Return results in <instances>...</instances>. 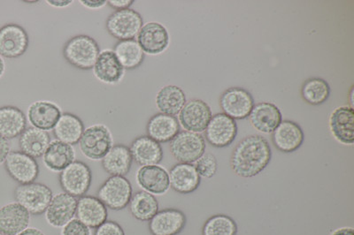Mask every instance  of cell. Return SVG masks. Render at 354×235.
<instances>
[{"mask_svg":"<svg viewBox=\"0 0 354 235\" xmlns=\"http://www.w3.org/2000/svg\"><path fill=\"white\" fill-rule=\"evenodd\" d=\"M250 122L258 131L264 134H271L274 132L281 122H282V113L276 104L262 102L254 104L249 115Z\"/></svg>","mask_w":354,"mask_h":235,"instance_id":"23","label":"cell"},{"mask_svg":"<svg viewBox=\"0 0 354 235\" xmlns=\"http://www.w3.org/2000/svg\"><path fill=\"white\" fill-rule=\"evenodd\" d=\"M62 114L59 107L52 102L37 101L28 107L27 117L33 128L48 132L55 129Z\"/></svg>","mask_w":354,"mask_h":235,"instance_id":"20","label":"cell"},{"mask_svg":"<svg viewBox=\"0 0 354 235\" xmlns=\"http://www.w3.org/2000/svg\"><path fill=\"white\" fill-rule=\"evenodd\" d=\"M18 235H44L42 231L37 229V228L30 227L26 228L24 231Z\"/></svg>","mask_w":354,"mask_h":235,"instance_id":"46","label":"cell"},{"mask_svg":"<svg viewBox=\"0 0 354 235\" xmlns=\"http://www.w3.org/2000/svg\"><path fill=\"white\" fill-rule=\"evenodd\" d=\"M147 135L159 144L171 142L180 132L178 120L175 116L157 113L151 117L147 126Z\"/></svg>","mask_w":354,"mask_h":235,"instance_id":"27","label":"cell"},{"mask_svg":"<svg viewBox=\"0 0 354 235\" xmlns=\"http://www.w3.org/2000/svg\"><path fill=\"white\" fill-rule=\"evenodd\" d=\"M53 198V194L50 187L41 183L24 184L15 190L17 203L34 216L44 214Z\"/></svg>","mask_w":354,"mask_h":235,"instance_id":"4","label":"cell"},{"mask_svg":"<svg viewBox=\"0 0 354 235\" xmlns=\"http://www.w3.org/2000/svg\"><path fill=\"white\" fill-rule=\"evenodd\" d=\"M28 43L27 31L20 25L9 24L0 28V56L19 58L26 53Z\"/></svg>","mask_w":354,"mask_h":235,"instance_id":"12","label":"cell"},{"mask_svg":"<svg viewBox=\"0 0 354 235\" xmlns=\"http://www.w3.org/2000/svg\"><path fill=\"white\" fill-rule=\"evenodd\" d=\"M5 69H6V66H5L4 60H3V59L1 58V56H0V77H1V76L3 75H4Z\"/></svg>","mask_w":354,"mask_h":235,"instance_id":"47","label":"cell"},{"mask_svg":"<svg viewBox=\"0 0 354 235\" xmlns=\"http://www.w3.org/2000/svg\"><path fill=\"white\" fill-rule=\"evenodd\" d=\"M271 158V147L267 140L261 135H249L234 149L230 167L239 177L252 178L270 164Z\"/></svg>","mask_w":354,"mask_h":235,"instance_id":"1","label":"cell"},{"mask_svg":"<svg viewBox=\"0 0 354 235\" xmlns=\"http://www.w3.org/2000/svg\"><path fill=\"white\" fill-rule=\"evenodd\" d=\"M138 43L145 53L158 55L169 47V35L159 22H148L139 31Z\"/></svg>","mask_w":354,"mask_h":235,"instance_id":"15","label":"cell"},{"mask_svg":"<svg viewBox=\"0 0 354 235\" xmlns=\"http://www.w3.org/2000/svg\"><path fill=\"white\" fill-rule=\"evenodd\" d=\"M132 186L123 176H111L99 190V199L111 209L121 211L129 205L132 198Z\"/></svg>","mask_w":354,"mask_h":235,"instance_id":"7","label":"cell"},{"mask_svg":"<svg viewBox=\"0 0 354 235\" xmlns=\"http://www.w3.org/2000/svg\"><path fill=\"white\" fill-rule=\"evenodd\" d=\"M113 52L124 69L138 68L144 62V50L135 39L119 41Z\"/></svg>","mask_w":354,"mask_h":235,"instance_id":"35","label":"cell"},{"mask_svg":"<svg viewBox=\"0 0 354 235\" xmlns=\"http://www.w3.org/2000/svg\"><path fill=\"white\" fill-rule=\"evenodd\" d=\"M26 116L15 106L0 107V135L6 140L18 138L26 129Z\"/></svg>","mask_w":354,"mask_h":235,"instance_id":"30","label":"cell"},{"mask_svg":"<svg viewBox=\"0 0 354 235\" xmlns=\"http://www.w3.org/2000/svg\"><path fill=\"white\" fill-rule=\"evenodd\" d=\"M143 18L131 8L113 12L106 21V30L119 41L131 40L138 37L143 27Z\"/></svg>","mask_w":354,"mask_h":235,"instance_id":"6","label":"cell"},{"mask_svg":"<svg viewBox=\"0 0 354 235\" xmlns=\"http://www.w3.org/2000/svg\"><path fill=\"white\" fill-rule=\"evenodd\" d=\"M10 152V145H9L8 140L0 135V164L5 163L6 158Z\"/></svg>","mask_w":354,"mask_h":235,"instance_id":"42","label":"cell"},{"mask_svg":"<svg viewBox=\"0 0 354 235\" xmlns=\"http://www.w3.org/2000/svg\"><path fill=\"white\" fill-rule=\"evenodd\" d=\"M205 142L198 133L182 131L170 142V152L179 163L192 164L205 154Z\"/></svg>","mask_w":354,"mask_h":235,"instance_id":"5","label":"cell"},{"mask_svg":"<svg viewBox=\"0 0 354 235\" xmlns=\"http://www.w3.org/2000/svg\"><path fill=\"white\" fill-rule=\"evenodd\" d=\"M81 4L90 9H99L106 5V0H81Z\"/></svg>","mask_w":354,"mask_h":235,"instance_id":"43","label":"cell"},{"mask_svg":"<svg viewBox=\"0 0 354 235\" xmlns=\"http://www.w3.org/2000/svg\"><path fill=\"white\" fill-rule=\"evenodd\" d=\"M186 104L185 92L175 85L161 88L156 96V106L161 113L176 116Z\"/></svg>","mask_w":354,"mask_h":235,"instance_id":"33","label":"cell"},{"mask_svg":"<svg viewBox=\"0 0 354 235\" xmlns=\"http://www.w3.org/2000/svg\"><path fill=\"white\" fill-rule=\"evenodd\" d=\"M236 135L238 125L236 120L223 113L212 117L205 130V138L208 144L216 148H225L232 144Z\"/></svg>","mask_w":354,"mask_h":235,"instance_id":"10","label":"cell"},{"mask_svg":"<svg viewBox=\"0 0 354 235\" xmlns=\"http://www.w3.org/2000/svg\"><path fill=\"white\" fill-rule=\"evenodd\" d=\"M30 214L18 203H10L0 208V233L18 235L28 228Z\"/></svg>","mask_w":354,"mask_h":235,"instance_id":"18","label":"cell"},{"mask_svg":"<svg viewBox=\"0 0 354 235\" xmlns=\"http://www.w3.org/2000/svg\"><path fill=\"white\" fill-rule=\"evenodd\" d=\"M91 179V168L82 161L73 162L59 173L62 189L75 198H82L88 191Z\"/></svg>","mask_w":354,"mask_h":235,"instance_id":"8","label":"cell"},{"mask_svg":"<svg viewBox=\"0 0 354 235\" xmlns=\"http://www.w3.org/2000/svg\"><path fill=\"white\" fill-rule=\"evenodd\" d=\"M50 142L48 132L36 128H27L19 138L21 151L34 158L42 157Z\"/></svg>","mask_w":354,"mask_h":235,"instance_id":"32","label":"cell"},{"mask_svg":"<svg viewBox=\"0 0 354 235\" xmlns=\"http://www.w3.org/2000/svg\"><path fill=\"white\" fill-rule=\"evenodd\" d=\"M220 106L223 113L232 119L245 120L254 106V100L248 91L234 87L221 94Z\"/></svg>","mask_w":354,"mask_h":235,"instance_id":"9","label":"cell"},{"mask_svg":"<svg viewBox=\"0 0 354 235\" xmlns=\"http://www.w3.org/2000/svg\"><path fill=\"white\" fill-rule=\"evenodd\" d=\"M212 111L205 102L192 100L186 102L179 113V122L186 131L204 132L212 119Z\"/></svg>","mask_w":354,"mask_h":235,"instance_id":"13","label":"cell"},{"mask_svg":"<svg viewBox=\"0 0 354 235\" xmlns=\"http://www.w3.org/2000/svg\"><path fill=\"white\" fill-rule=\"evenodd\" d=\"M50 6H55V8H66V6H71L72 1L71 0H49L47 1Z\"/></svg>","mask_w":354,"mask_h":235,"instance_id":"44","label":"cell"},{"mask_svg":"<svg viewBox=\"0 0 354 235\" xmlns=\"http://www.w3.org/2000/svg\"><path fill=\"white\" fill-rule=\"evenodd\" d=\"M330 87L328 82L322 78H310L302 85L301 97L311 106H320L330 97Z\"/></svg>","mask_w":354,"mask_h":235,"instance_id":"36","label":"cell"},{"mask_svg":"<svg viewBox=\"0 0 354 235\" xmlns=\"http://www.w3.org/2000/svg\"><path fill=\"white\" fill-rule=\"evenodd\" d=\"M169 176L170 187L183 195L194 193L201 185V177L192 164H176L170 169Z\"/></svg>","mask_w":354,"mask_h":235,"instance_id":"22","label":"cell"},{"mask_svg":"<svg viewBox=\"0 0 354 235\" xmlns=\"http://www.w3.org/2000/svg\"><path fill=\"white\" fill-rule=\"evenodd\" d=\"M138 186L151 195H164L169 191V173L160 166L141 167L136 174Z\"/></svg>","mask_w":354,"mask_h":235,"instance_id":"19","label":"cell"},{"mask_svg":"<svg viewBox=\"0 0 354 235\" xmlns=\"http://www.w3.org/2000/svg\"><path fill=\"white\" fill-rule=\"evenodd\" d=\"M129 150L133 161L141 167L157 166L163 160V150L160 144L148 135L136 138Z\"/></svg>","mask_w":354,"mask_h":235,"instance_id":"21","label":"cell"},{"mask_svg":"<svg viewBox=\"0 0 354 235\" xmlns=\"http://www.w3.org/2000/svg\"><path fill=\"white\" fill-rule=\"evenodd\" d=\"M186 222L187 218L180 209H162L149 221L150 233L153 235H177L185 229Z\"/></svg>","mask_w":354,"mask_h":235,"instance_id":"17","label":"cell"},{"mask_svg":"<svg viewBox=\"0 0 354 235\" xmlns=\"http://www.w3.org/2000/svg\"><path fill=\"white\" fill-rule=\"evenodd\" d=\"M82 153L91 160H101L113 147L110 130L102 124H96L84 129L78 142Z\"/></svg>","mask_w":354,"mask_h":235,"instance_id":"3","label":"cell"},{"mask_svg":"<svg viewBox=\"0 0 354 235\" xmlns=\"http://www.w3.org/2000/svg\"><path fill=\"white\" fill-rule=\"evenodd\" d=\"M195 167L201 177L211 179L217 173L218 163L216 158L211 153L204 154L197 161Z\"/></svg>","mask_w":354,"mask_h":235,"instance_id":"38","label":"cell"},{"mask_svg":"<svg viewBox=\"0 0 354 235\" xmlns=\"http://www.w3.org/2000/svg\"><path fill=\"white\" fill-rule=\"evenodd\" d=\"M62 235H91L90 227L77 218H73L63 227Z\"/></svg>","mask_w":354,"mask_h":235,"instance_id":"39","label":"cell"},{"mask_svg":"<svg viewBox=\"0 0 354 235\" xmlns=\"http://www.w3.org/2000/svg\"><path fill=\"white\" fill-rule=\"evenodd\" d=\"M133 3H134L133 0H109V1H106V4L110 8L115 9L116 11L131 8Z\"/></svg>","mask_w":354,"mask_h":235,"instance_id":"41","label":"cell"},{"mask_svg":"<svg viewBox=\"0 0 354 235\" xmlns=\"http://www.w3.org/2000/svg\"><path fill=\"white\" fill-rule=\"evenodd\" d=\"M331 235H354L353 228L352 227H343L334 231Z\"/></svg>","mask_w":354,"mask_h":235,"instance_id":"45","label":"cell"},{"mask_svg":"<svg viewBox=\"0 0 354 235\" xmlns=\"http://www.w3.org/2000/svg\"><path fill=\"white\" fill-rule=\"evenodd\" d=\"M77 215L88 227L97 228L106 221V206L95 196H84L78 199Z\"/></svg>","mask_w":354,"mask_h":235,"instance_id":"24","label":"cell"},{"mask_svg":"<svg viewBox=\"0 0 354 235\" xmlns=\"http://www.w3.org/2000/svg\"><path fill=\"white\" fill-rule=\"evenodd\" d=\"M83 120L75 114L62 113L53 129V135L56 140L65 144L74 145L78 144L84 132Z\"/></svg>","mask_w":354,"mask_h":235,"instance_id":"31","label":"cell"},{"mask_svg":"<svg viewBox=\"0 0 354 235\" xmlns=\"http://www.w3.org/2000/svg\"><path fill=\"white\" fill-rule=\"evenodd\" d=\"M330 126L338 142L352 145L354 142V112L353 107H338L331 114Z\"/></svg>","mask_w":354,"mask_h":235,"instance_id":"25","label":"cell"},{"mask_svg":"<svg viewBox=\"0 0 354 235\" xmlns=\"http://www.w3.org/2000/svg\"><path fill=\"white\" fill-rule=\"evenodd\" d=\"M132 163L131 150L123 144L113 146L102 160L104 170L111 176H127L131 169Z\"/></svg>","mask_w":354,"mask_h":235,"instance_id":"29","label":"cell"},{"mask_svg":"<svg viewBox=\"0 0 354 235\" xmlns=\"http://www.w3.org/2000/svg\"><path fill=\"white\" fill-rule=\"evenodd\" d=\"M129 205L133 217L143 222L150 221L159 212V203L156 198L144 190L132 195Z\"/></svg>","mask_w":354,"mask_h":235,"instance_id":"34","label":"cell"},{"mask_svg":"<svg viewBox=\"0 0 354 235\" xmlns=\"http://www.w3.org/2000/svg\"><path fill=\"white\" fill-rule=\"evenodd\" d=\"M5 167L12 179L20 185L35 182L39 176L37 160L21 151H11L5 161Z\"/></svg>","mask_w":354,"mask_h":235,"instance_id":"11","label":"cell"},{"mask_svg":"<svg viewBox=\"0 0 354 235\" xmlns=\"http://www.w3.org/2000/svg\"><path fill=\"white\" fill-rule=\"evenodd\" d=\"M75 160L73 145L55 140L50 142L43 155L44 166L53 171H62Z\"/></svg>","mask_w":354,"mask_h":235,"instance_id":"28","label":"cell"},{"mask_svg":"<svg viewBox=\"0 0 354 235\" xmlns=\"http://www.w3.org/2000/svg\"><path fill=\"white\" fill-rule=\"evenodd\" d=\"M100 53L99 44L86 35L71 38L63 48V55L66 62L82 70L93 69Z\"/></svg>","mask_w":354,"mask_h":235,"instance_id":"2","label":"cell"},{"mask_svg":"<svg viewBox=\"0 0 354 235\" xmlns=\"http://www.w3.org/2000/svg\"><path fill=\"white\" fill-rule=\"evenodd\" d=\"M305 135L299 124L283 120L272 133V142L278 151L292 153L299 150L304 142Z\"/></svg>","mask_w":354,"mask_h":235,"instance_id":"16","label":"cell"},{"mask_svg":"<svg viewBox=\"0 0 354 235\" xmlns=\"http://www.w3.org/2000/svg\"><path fill=\"white\" fill-rule=\"evenodd\" d=\"M78 200L66 193L53 196L46 214V221L53 227H63L77 214Z\"/></svg>","mask_w":354,"mask_h":235,"instance_id":"14","label":"cell"},{"mask_svg":"<svg viewBox=\"0 0 354 235\" xmlns=\"http://www.w3.org/2000/svg\"><path fill=\"white\" fill-rule=\"evenodd\" d=\"M238 225L234 218L225 214L212 216L202 227V235H236Z\"/></svg>","mask_w":354,"mask_h":235,"instance_id":"37","label":"cell"},{"mask_svg":"<svg viewBox=\"0 0 354 235\" xmlns=\"http://www.w3.org/2000/svg\"><path fill=\"white\" fill-rule=\"evenodd\" d=\"M93 71L95 76L106 84H119L124 76V68L116 58L115 53L111 50H105L100 53Z\"/></svg>","mask_w":354,"mask_h":235,"instance_id":"26","label":"cell"},{"mask_svg":"<svg viewBox=\"0 0 354 235\" xmlns=\"http://www.w3.org/2000/svg\"><path fill=\"white\" fill-rule=\"evenodd\" d=\"M0 235H6V234H2V233H0Z\"/></svg>","mask_w":354,"mask_h":235,"instance_id":"48","label":"cell"},{"mask_svg":"<svg viewBox=\"0 0 354 235\" xmlns=\"http://www.w3.org/2000/svg\"><path fill=\"white\" fill-rule=\"evenodd\" d=\"M94 235H125V232L116 222L106 221L96 228Z\"/></svg>","mask_w":354,"mask_h":235,"instance_id":"40","label":"cell"}]
</instances>
